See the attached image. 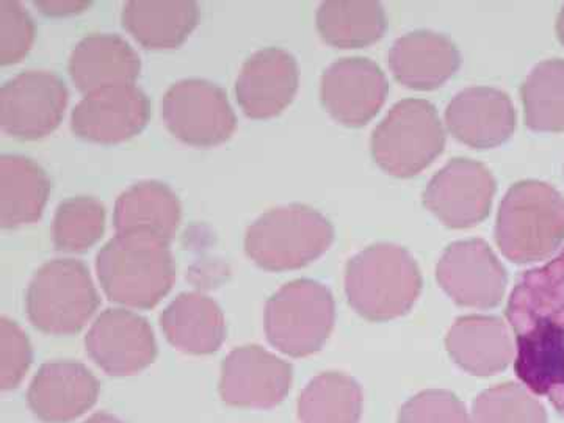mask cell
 Returning a JSON list of instances; mask_svg holds the SVG:
<instances>
[{"instance_id":"6da1fadb","label":"cell","mask_w":564,"mask_h":423,"mask_svg":"<svg viewBox=\"0 0 564 423\" xmlns=\"http://www.w3.org/2000/svg\"><path fill=\"white\" fill-rule=\"evenodd\" d=\"M507 318L516 333V375L564 417V248L552 261L522 273Z\"/></svg>"},{"instance_id":"7a4b0ae2","label":"cell","mask_w":564,"mask_h":423,"mask_svg":"<svg viewBox=\"0 0 564 423\" xmlns=\"http://www.w3.org/2000/svg\"><path fill=\"white\" fill-rule=\"evenodd\" d=\"M422 291L413 256L392 243H377L350 259L345 292L352 310L370 322H388L410 313Z\"/></svg>"},{"instance_id":"3957f363","label":"cell","mask_w":564,"mask_h":423,"mask_svg":"<svg viewBox=\"0 0 564 423\" xmlns=\"http://www.w3.org/2000/svg\"><path fill=\"white\" fill-rule=\"evenodd\" d=\"M496 240L516 263L545 261L564 242V198L541 181H522L505 195L497 215Z\"/></svg>"},{"instance_id":"277c9868","label":"cell","mask_w":564,"mask_h":423,"mask_svg":"<svg viewBox=\"0 0 564 423\" xmlns=\"http://www.w3.org/2000/svg\"><path fill=\"white\" fill-rule=\"evenodd\" d=\"M99 282L110 302L128 310H151L176 280L170 245L115 236L96 258Z\"/></svg>"},{"instance_id":"5b68a950","label":"cell","mask_w":564,"mask_h":423,"mask_svg":"<svg viewBox=\"0 0 564 423\" xmlns=\"http://www.w3.org/2000/svg\"><path fill=\"white\" fill-rule=\"evenodd\" d=\"M334 228L321 212L303 204L276 207L248 228L245 251L269 272L302 269L332 247Z\"/></svg>"},{"instance_id":"8992f818","label":"cell","mask_w":564,"mask_h":423,"mask_svg":"<svg viewBox=\"0 0 564 423\" xmlns=\"http://www.w3.org/2000/svg\"><path fill=\"white\" fill-rule=\"evenodd\" d=\"M25 307L40 332L69 336L91 321L99 307V293L84 262L54 259L33 274Z\"/></svg>"},{"instance_id":"52a82bcc","label":"cell","mask_w":564,"mask_h":423,"mask_svg":"<svg viewBox=\"0 0 564 423\" xmlns=\"http://www.w3.org/2000/svg\"><path fill=\"white\" fill-rule=\"evenodd\" d=\"M336 322V304L326 285L296 280L282 285L265 306L267 339L292 358L322 350Z\"/></svg>"},{"instance_id":"ba28073f","label":"cell","mask_w":564,"mask_h":423,"mask_svg":"<svg viewBox=\"0 0 564 423\" xmlns=\"http://www.w3.org/2000/svg\"><path fill=\"white\" fill-rule=\"evenodd\" d=\"M445 131L433 104L404 99L375 128V162L397 177L415 176L444 151Z\"/></svg>"},{"instance_id":"9c48e42d","label":"cell","mask_w":564,"mask_h":423,"mask_svg":"<svg viewBox=\"0 0 564 423\" xmlns=\"http://www.w3.org/2000/svg\"><path fill=\"white\" fill-rule=\"evenodd\" d=\"M162 118L177 140L196 148L225 143L237 128L236 111L226 91L204 79L172 85L162 99Z\"/></svg>"},{"instance_id":"30bf717a","label":"cell","mask_w":564,"mask_h":423,"mask_svg":"<svg viewBox=\"0 0 564 423\" xmlns=\"http://www.w3.org/2000/svg\"><path fill=\"white\" fill-rule=\"evenodd\" d=\"M68 101V87L57 74L24 70L0 88V129L14 139H43L58 128Z\"/></svg>"},{"instance_id":"8fae6325","label":"cell","mask_w":564,"mask_h":423,"mask_svg":"<svg viewBox=\"0 0 564 423\" xmlns=\"http://www.w3.org/2000/svg\"><path fill=\"white\" fill-rule=\"evenodd\" d=\"M93 361L113 377H129L147 369L158 356L150 322L128 307H110L93 322L85 337Z\"/></svg>"},{"instance_id":"7c38bea8","label":"cell","mask_w":564,"mask_h":423,"mask_svg":"<svg viewBox=\"0 0 564 423\" xmlns=\"http://www.w3.org/2000/svg\"><path fill=\"white\" fill-rule=\"evenodd\" d=\"M437 282L459 306L491 310L502 302L508 276L485 240L452 243L437 263Z\"/></svg>"},{"instance_id":"4fadbf2b","label":"cell","mask_w":564,"mask_h":423,"mask_svg":"<svg viewBox=\"0 0 564 423\" xmlns=\"http://www.w3.org/2000/svg\"><path fill=\"white\" fill-rule=\"evenodd\" d=\"M497 184L484 163L454 159L434 174L423 203L448 228H473L488 217Z\"/></svg>"},{"instance_id":"5bb4252c","label":"cell","mask_w":564,"mask_h":423,"mask_svg":"<svg viewBox=\"0 0 564 423\" xmlns=\"http://www.w3.org/2000/svg\"><path fill=\"white\" fill-rule=\"evenodd\" d=\"M292 380L291 364L259 345H243L223 362L221 399L232 406L270 410L285 399Z\"/></svg>"},{"instance_id":"9a60e30c","label":"cell","mask_w":564,"mask_h":423,"mask_svg":"<svg viewBox=\"0 0 564 423\" xmlns=\"http://www.w3.org/2000/svg\"><path fill=\"white\" fill-rule=\"evenodd\" d=\"M151 104L139 85L87 93L70 113V129L93 143H121L139 135L150 121Z\"/></svg>"},{"instance_id":"2e32d148","label":"cell","mask_w":564,"mask_h":423,"mask_svg":"<svg viewBox=\"0 0 564 423\" xmlns=\"http://www.w3.org/2000/svg\"><path fill=\"white\" fill-rule=\"evenodd\" d=\"M388 91L383 70L369 58H343L329 65L322 76L323 106L334 120L351 128L372 120Z\"/></svg>"},{"instance_id":"e0dca14e","label":"cell","mask_w":564,"mask_h":423,"mask_svg":"<svg viewBox=\"0 0 564 423\" xmlns=\"http://www.w3.org/2000/svg\"><path fill=\"white\" fill-rule=\"evenodd\" d=\"M299 84L295 57L280 47H267L243 63L236 82L237 101L247 117L267 120L293 101Z\"/></svg>"},{"instance_id":"ac0fdd59","label":"cell","mask_w":564,"mask_h":423,"mask_svg":"<svg viewBox=\"0 0 564 423\" xmlns=\"http://www.w3.org/2000/svg\"><path fill=\"white\" fill-rule=\"evenodd\" d=\"M99 381L80 362L44 364L29 388V406L40 421L68 423L98 402Z\"/></svg>"},{"instance_id":"d6986e66","label":"cell","mask_w":564,"mask_h":423,"mask_svg":"<svg viewBox=\"0 0 564 423\" xmlns=\"http://www.w3.org/2000/svg\"><path fill=\"white\" fill-rule=\"evenodd\" d=\"M445 124L456 140L486 150L510 139L516 110L507 93L489 87L466 88L448 104Z\"/></svg>"},{"instance_id":"ffe728a7","label":"cell","mask_w":564,"mask_h":423,"mask_svg":"<svg viewBox=\"0 0 564 423\" xmlns=\"http://www.w3.org/2000/svg\"><path fill=\"white\" fill-rule=\"evenodd\" d=\"M182 218L180 196L159 181H141L118 196L113 210L118 236L170 245Z\"/></svg>"},{"instance_id":"44dd1931","label":"cell","mask_w":564,"mask_h":423,"mask_svg":"<svg viewBox=\"0 0 564 423\" xmlns=\"http://www.w3.org/2000/svg\"><path fill=\"white\" fill-rule=\"evenodd\" d=\"M68 70L84 95L102 88L135 84L141 70L140 55L122 36L91 33L70 52Z\"/></svg>"},{"instance_id":"7402d4cb","label":"cell","mask_w":564,"mask_h":423,"mask_svg":"<svg viewBox=\"0 0 564 423\" xmlns=\"http://www.w3.org/2000/svg\"><path fill=\"white\" fill-rule=\"evenodd\" d=\"M445 345L456 366L477 377L500 373L514 358L510 332L502 318L494 315H464L456 318Z\"/></svg>"},{"instance_id":"603a6c76","label":"cell","mask_w":564,"mask_h":423,"mask_svg":"<svg viewBox=\"0 0 564 423\" xmlns=\"http://www.w3.org/2000/svg\"><path fill=\"white\" fill-rule=\"evenodd\" d=\"M462 55L447 36L436 32L408 33L393 43L389 66L400 84L414 90H434L458 70Z\"/></svg>"},{"instance_id":"cb8c5ba5","label":"cell","mask_w":564,"mask_h":423,"mask_svg":"<svg viewBox=\"0 0 564 423\" xmlns=\"http://www.w3.org/2000/svg\"><path fill=\"white\" fill-rule=\"evenodd\" d=\"M162 332L174 348L191 355H210L226 339L221 307L199 292L177 295L161 315Z\"/></svg>"},{"instance_id":"d4e9b609","label":"cell","mask_w":564,"mask_h":423,"mask_svg":"<svg viewBox=\"0 0 564 423\" xmlns=\"http://www.w3.org/2000/svg\"><path fill=\"white\" fill-rule=\"evenodd\" d=\"M121 21L147 50H173L195 31L199 7L193 0H129Z\"/></svg>"},{"instance_id":"484cf974","label":"cell","mask_w":564,"mask_h":423,"mask_svg":"<svg viewBox=\"0 0 564 423\" xmlns=\"http://www.w3.org/2000/svg\"><path fill=\"white\" fill-rule=\"evenodd\" d=\"M43 166L24 155L0 158V226L17 229L39 221L51 193Z\"/></svg>"},{"instance_id":"4316f807","label":"cell","mask_w":564,"mask_h":423,"mask_svg":"<svg viewBox=\"0 0 564 423\" xmlns=\"http://www.w3.org/2000/svg\"><path fill=\"white\" fill-rule=\"evenodd\" d=\"M317 29L334 47L370 46L384 35V9L375 0H326L318 7Z\"/></svg>"},{"instance_id":"83f0119b","label":"cell","mask_w":564,"mask_h":423,"mask_svg":"<svg viewBox=\"0 0 564 423\" xmlns=\"http://www.w3.org/2000/svg\"><path fill=\"white\" fill-rule=\"evenodd\" d=\"M361 413V386L339 372L315 377L299 400L302 423H359Z\"/></svg>"},{"instance_id":"f1b7e54d","label":"cell","mask_w":564,"mask_h":423,"mask_svg":"<svg viewBox=\"0 0 564 423\" xmlns=\"http://www.w3.org/2000/svg\"><path fill=\"white\" fill-rule=\"evenodd\" d=\"M525 124L536 132L564 131V61L541 62L521 87Z\"/></svg>"},{"instance_id":"f546056e","label":"cell","mask_w":564,"mask_h":423,"mask_svg":"<svg viewBox=\"0 0 564 423\" xmlns=\"http://www.w3.org/2000/svg\"><path fill=\"white\" fill-rule=\"evenodd\" d=\"M106 229V207L93 196H73L58 204L52 240L63 252H84L99 242Z\"/></svg>"},{"instance_id":"4dcf8cb0","label":"cell","mask_w":564,"mask_h":423,"mask_svg":"<svg viewBox=\"0 0 564 423\" xmlns=\"http://www.w3.org/2000/svg\"><path fill=\"white\" fill-rule=\"evenodd\" d=\"M470 422L547 423V413L524 386L505 383L478 395Z\"/></svg>"},{"instance_id":"1f68e13d","label":"cell","mask_w":564,"mask_h":423,"mask_svg":"<svg viewBox=\"0 0 564 423\" xmlns=\"http://www.w3.org/2000/svg\"><path fill=\"white\" fill-rule=\"evenodd\" d=\"M35 41V22L18 0H0V63L21 62Z\"/></svg>"},{"instance_id":"d6a6232c","label":"cell","mask_w":564,"mask_h":423,"mask_svg":"<svg viewBox=\"0 0 564 423\" xmlns=\"http://www.w3.org/2000/svg\"><path fill=\"white\" fill-rule=\"evenodd\" d=\"M399 423H473L466 406L455 393L423 391L408 400L399 414Z\"/></svg>"},{"instance_id":"836d02e7","label":"cell","mask_w":564,"mask_h":423,"mask_svg":"<svg viewBox=\"0 0 564 423\" xmlns=\"http://www.w3.org/2000/svg\"><path fill=\"white\" fill-rule=\"evenodd\" d=\"M33 351L28 334L17 322L0 318V388H18L31 369Z\"/></svg>"},{"instance_id":"e575fe53","label":"cell","mask_w":564,"mask_h":423,"mask_svg":"<svg viewBox=\"0 0 564 423\" xmlns=\"http://www.w3.org/2000/svg\"><path fill=\"white\" fill-rule=\"evenodd\" d=\"M84 423H124L120 421V419L117 417V415H111L107 413H98L95 415H91L88 421H85Z\"/></svg>"},{"instance_id":"d590c367","label":"cell","mask_w":564,"mask_h":423,"mask_svg":"<svg viewBox=\"0 0 564 423\" xmlns=\"http://www.w3.org/2000/svg\"><path fill=\"white\" fill-rule=\"evenodd\" d=\"M556 33H558V39L564 44V7L560 11L558 20H556Z\"/></svg>"}]
</instances>
